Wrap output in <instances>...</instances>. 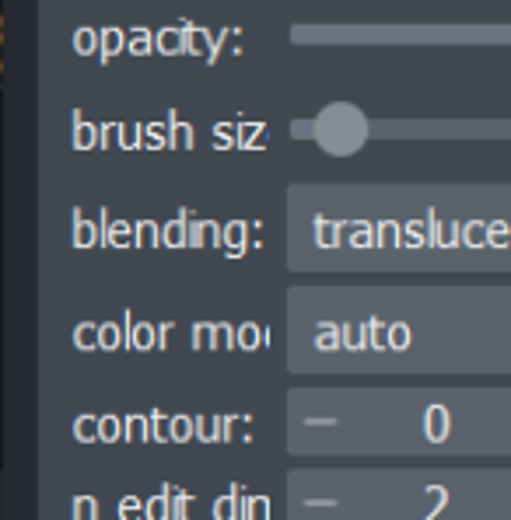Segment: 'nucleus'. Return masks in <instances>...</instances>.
I'll use <instances>...</instances> for the list:
<instances>
[{"label":"nucleus","mask_w":511,"mask_h":520,"mask_svg":"<svg viewBox=\"0 0 511 520\" xmlns=\"http://www.w3.org/2000/svg\"><path fill=\"white\" fill-rule=\"evenodd\" d=\"M448 430H452V416H448V408H441V405H431L424 416V433L431 443H441L448 437Z\"/></svg>","instance_id":"f257e3e1"},{"label":"nucleus","mask_w":511,"mask_h":520,"mask_svg":"<svg viewBox=\"0 0 511 520\" xmlns=\"http://www.w3.org/2000/svg\"><path fill=\"white\" fill-rule=\"evenodd\" d=\"M127 328H130L127 342L133 350H151V346H158V325L140 321V325H127Z\"/></svg>","instance_id":"f03ea898"},{"label":"nucleus","mask_w":511,"mask_h":520,"mask_svg":"<svg viewBox=\"0 0 511 520\" xmlns=\"http://www.w3.org/2000/svg\"><path fill=\"white\" fill-rule=\"evenodd\" d=\"M214 520H242V499L235 492H224L214 499Z\"/></svg>","instance_id":"7ed1b4c3"},{"label":"nucleus","mask_w":511,"mask_h":520,"mask_svg":"<svg viewBox=\"0 0 511 520\" xmlns=\"http://www.w3.org/2000/svg\"><path fill=\"white\" fill-rule=\"evenodd\" d=\"M196 437L204 443L224 440V416H200L196 419Z\"/></svg>","instance_id":"20e7f679"},{"label":"nucleus","mask_w":511,"mask_h":520,"mask_svg":"<svg viewBox=\"0 0 511 520\" xmlns=\"http://www.w3.org/2000/svg\"><path fill=\"white\" fill-rule=\"evenodd\" d=\"M74 437L81 443L102 440V416H81V419L74 423Z\"/></svg>","instance_id":"39448f33"},{"label":"nucleus","mask_w":511,"mask_h":520,"mask_svg":"<svg viewBox=\"0 0 511 520\" xmlns=\"http://www.w3.org/2000/svg\"><path fill=\"white\" fill-rule=\"evenodd\" d=\"M343 346L347 350L372 346V325H343Z\"/></svg>","instance_id":"423d86ee"},{"label":"nucleus","mask_w":511,"mask_h":520,"mask_svg":"<svg viewBox=\"0 0 511 520\" xmlns=\"http://www.w3.org/2000/svg\"><path fill=\"white\" fill-rule=\"evenodd\" d=\"M266 346V328L263 325H238V350H259Z\"/></svg>","instance_id":"0eeeda50"},{"label":"nucleus","mask_w":511,"mask_h":520,"mask_svg":"<svg viewBox=\"0 0 511 520\" xmlns=\"http://www.w3.org/2000/svg\"><path fill=\"white\" fill-rule=\"evenodd\" d=\"M123 430H127V440H151V416H127L123 419Z\"/></svg>","instance_id":"6e6552de"},{"label":"nucleus","mask_w":511,"mask_h":520,"mask_svg":"<svg viewBox=\"0 0 511 520\" xmlns=\"http://www.w3.org/2000/svg\"><path fill=\"white\" fill-rule=\"evenodd\" d=\"M242 520H270V499L266 496H246L242 499Z\"/></svg>","instance_id":"1a4fd4ad"},{"label":"nucleus","mask_w":511,"mask_h":520,"mask_svg":"<svg viewBox=\"0 0 511 520\" xmlns=\"http://www.w3.org/2000/svg\"><path fill=\"white\" fill-rule=\"evenodd\" d=\"M74 342H78L81 350H95V346H102V325H91V321L78 325V328H74Z\"/></svg>","instance_id":"9d476101"},{"label":"nucleus","mask_w":511,"mask_h":520,"mask_svg":"<svg viewBox=\"0 0 511 520\" xmlns=\"http://www.w3.org/2000/svg\"><path fill=\"white\" fill-rule=\"evenodd\" d=\"M172 492V520H193V496L182 489H169Z\"/></svg>","instance_id":"9b49d317"},{"label":"nucleus","mask_w":511,"mask_h":520,"mask_svg":"<svg viewBox=\"0 0 511 520\" xmlns=\"http://www.w3.org/2000/svg\"><path fill=\"white\" fill-rule=\"evenodd\" d=\"M196 437V419L189 416H172V443H186Z\"/></svg>","instance_id":"f8f14e48"},{"label":"nucleus","mask_w":511,"mask_h":520,"mask_svg":"<svg viewBox=\"0 0 511 520\" xmlns=\"http://www.w3.org/2000/svg\"><path fill=\"white\" fill-rule=\"evenodd\" d=\"M151 440H158V443H169L172 440V419L162 412V408H154V412H151Z\"/></svg>","instance_id":"ddd939ff"},{"label":"nucleus","mask_w":511,"mask_h":520,"mask_svg":"<svg viewBox=\"0 0 511 520\" xmlns=\"http://www.w3.org/2000/svg\"><path fill=\"white\" fill-rule=\"evenodd\" d=\"M144 507H147V514H144L147 520H172V499L169 496H151Z\"/></svg>","instance_id":"4468645a"},{"label":"nucleus","mask_w":511,"mask_h":520,"mask_svg":"<svg viewBox=\"0 0 511 520\" xmlns=\"http://www.w3.org/2000/svg\"><path fill=\"white\" fill-rule=\"evenodd\" d=\"M315 346H319V350H337V346H343V328H337V325H322L319 335H315Z\"/></svg>","instance_id":"2eb2a0df"},{"label":"nucleus","mask_w":511,"mask_h":520,"mask_svg":"<svg viewBox=\"0 0 511 520\" xmlns=\"http://www.w3.org/2000/svg\"><path fill=\"white\" fill-rule=\"evenodd\" d=\"M231 346H238V328L214 325V350H231Z\"/></svg>","instance_id":"dca6fc26"},{"label":"nucleus","mask_w":511,"mask_h":520,"mask_svg":"<svg viewBox=\"0 0 511 520\" xmlns=\"http://www.w3.org/2000/svg\"><path fill=\"white\" fill-rule=\"evenodd\" d=\"M102 440H105V443H112V440H127L123 419H116V416H102Z\"/></svg>","instance_id":"f3484780"},{"label":"nucleus","mask_w":511,"mask_h":520,"mask_svg":"<svg viewBox=\"0 0 511 520\" xmlns=\"http://www.w3.org/2000/svg\"><path fill=\"white\" fill-rule=\"evenodd\" d=\"M74 520H98V503L91 496H74Z\"/></svg>","instance_id":"a211bd4d"},{"label":"nucleus","mask_w":511,"mask_h":520,"mask_svg":"<svg viewBox=\"0 0 511 520\" xmlns=\"http://www.w3.org/2000/svg\"><path fill=\"white\" fill-rule=\"evenodd\" d=\"M127 339H123V325H102V350H120Z\"/></svg>","instance_id":"6ab92c4d"},{"label":"nucleus","mask_w":511,"mask_h":520,"mask_svg":"<svg viewBox=\"0 0 511 520\" xmlns=\"http://www.w3.org/2000/svg\"><path fill=\"white\" fill-rule=\"evenodd\" d=\"M372 346L375 350H392V325L372 321Z\"/></svg>","instance_id":"aec40b11"},{"label":"nucleus","mask_w":511,"mask_h":520,"mask_svg":"<svg viewBox=\"0 0 511 520\" xmlns=\"http://www.w3.org/2000/svg\"><path fill=\"white\" fill-rule=\"evenodd\" d=\"M140 514H147V507H140L137 496H123V503H120V517L123 520H140Z\"/></svg>","instance_id":"412c9836"},{"label":"nucleus","mask_w":511,"mask_h":520,"mask_svg":"<svg viewBox=\"0 0 511 520\" xmlns=\"http://www.w3.org/2000/svg\"><path fill=\"white\" fill-rule=\"evenodd\" d=\"M193 346L196 350H214V325H193Z\"/></svg>","instance_id":"4be33fe9"},{"label":"nucleus","mask_w":511,"mask_h":520,"mask_svg":"<svg viewBox=\"0 0 511 520\" xmlns=\"http://www.w3.org/2000/svg\"><path fill=\"white\" fill-rule=\"evenodd\" d=\"M406 346H410V328L396 321L392 325V350H406Z\"/></svg>","instance_id":"5701e85b"},{"label":"nucleus","mask_w":511,"mask_h":520,"mask_svg":"<svg viewBox=\"0 0 511 520\" xmlns=\"http://www.w3.org/2000/svg\"><path fill=\"white\" fill-rule=\"evenodd\" d=\"M78 244H95V231H91V224H78Z\"/></svg>","instance_id":"b1692460"},{"label":"nucleus","mask_w":511,"mask_h":520,"mask_svg":"<svg viewBox=\"0 0 511 520\" xmlns=\"http://www.w3.org/2000/svg\"><path fill=\"white\" fill-rule=\"evenodd\" d=\"M158 231L151 227V224H140V244H158Z\"/></svg>","instance_id":"393cba45"},{"label":"nucleus","mask_w":511,"mask_h":520,"mask_svg":"<svg viewBox=\"0 0 511 520\" xmlns=\"http://www.w3.org/2000/svg\"><path fill=\"white\" fill-rule=\"evenodd\" d=\"M165 241H169V244H186V241H182V227H179V224H172L169 231H165Z\"/></svg>","instance_id":"a878e982"},{"label":"nucleus","mask_w":511,"mask_h":520,"mask_svg":"<svg viewBox=\"0 0 511 520\" xmlns=\"http://www.w3.org/2000/svg\"><path fill=\"white\" fill-rule=\"evenodd\" d=\"M319 238H322V244H337V234H333V227H330V224H319Z\"/></svg>","instance_id":"bb28decb"},{"label":"nucleus","mask_w":511,"mask_h":520,"mask_svg":"<svg viewBox=\"0 0 511 520\" xmlns=\"http://www.w3.org/2000/svg\"><path fill=\"white\" fill-rule=\"evenodd\" d=\"M466 238H469V244H483V227H469Z\"/></svg>","instance_id":"cd10ccee"},{"label":"nucleus","mask_w":511,"mask_h":520,"mask_svg":"<svg viewBox=\"0 0 511 520\" xmlns=\"http://www.w3.org/2000/svg\"><path fill=\"white\" fill-rule=\"evenodd\" d=\"M392 238H396V227H389V224H385V227H382V244H392Z\"/></svg>","instance_id":"c85d7f7f"}]
</instances>
